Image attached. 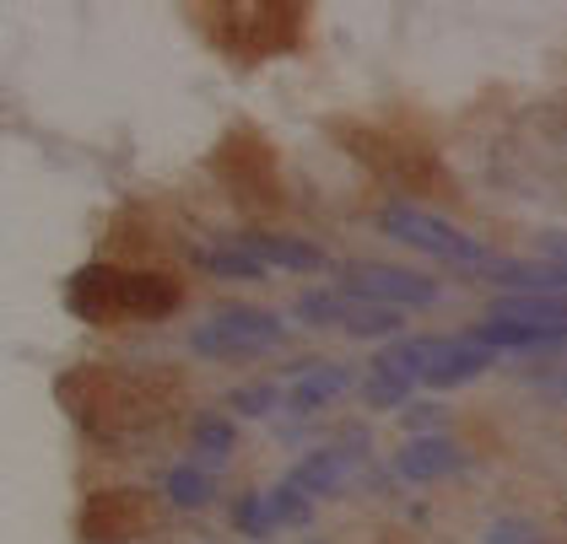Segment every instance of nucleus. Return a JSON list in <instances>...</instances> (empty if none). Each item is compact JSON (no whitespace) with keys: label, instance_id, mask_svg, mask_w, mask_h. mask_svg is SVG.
I'll list each match as a JSON object with an SVG mask.
<instances>
[{"label":"nucleus","instance_id":"1","mask_svg":"<svg viewBox=\"0 0 567 544\" xmlns=\"http://www.w3.org/2000/svg\"><path fill=\"white\" fill-rule=\"evenodd\" d=\"M60 399L103 442L141 437L168 410V399L141 373H125V367H76V373L60 377Z\"/></svg>","mask_w":567,"mask_h":544},{"label":"nucleus","instance_id":"2","mask_svg":"<svg viewBox=\"0 0 567 544\" xmlns=\"http://www.w3.org/2000/svg\"><path fill=\"white\" fill-rule=\"evenodd\" d=\"M65 302L82 324H157L168 318L184 286L174 275H157V270H125V264H82L65 286Z\"/></svg>","mask_w":567,"mask_h":544},{"label":"nucleus","instance_id":"3","mask_svg":"<svg viewBox=\"0 0 567 544\" xmlns=\"http://www.w3.org/2000/svg\"><path fill=\"white\" fill-rule=\"evenodd\" d=\"M212 39L244 60V65H260L276 60L287 49L303 43V6H287V0H244V6H212Z\"/></svg>","mask_w":567,"mask_h":544},{"label":"nucleus","instance_id":"4","mask_svg":"<svg viewBox=\"0 0 567 544\" xmlns=\"http://www.w3.org/2000/svg\"><path fill=\"white\" fill-rule=\"evenodd\" d=\"M287 335H292V324L281 313L249 307V302H221L189 329V351L206 362H255L265 351H281Z\"/></svg>","mask_w":567,"mask_h":544},{"label":"nucleus","instance_id":"5","mask_svg":"<svg viewBox=\"0 0 567 544\" xmlns=\"http://www.w3.org/2000/svg\"><path fill=\"white\" fill-rule=\"evenodd\" d=\"M379 227L390 232L394 243L427 253V259L449 264V270H471V275H481V270L497 259V253L486 249L481 238L460 232L449 216H437V210H427V206H416V200H390V206L379 210Z\"/></svg>","mask_w":567,"mask_h":544},{"label":"nucleus","instance_id":"6","mask_svg":"<svg viewBox=\"0 0 567 544\" xmlns=\"http://www.w3.org/2000/svg\"><path fill=\"white\" fill-rule=\"evenodd\" d=\"M341 296L368 302V307H390V313H422V307H437L443 286L433 275H422V270H405V264L357 259V264L341 270Z\"/></svg>","mask_w":567,"mask_h":544},{"label":"nucleus","instance_id":"7","mask_svg":"<svg viewBox=\"0 0 567 544\" xmlns=\"http://www.w3.org/2000/svg\"><path fill=\"white\" fill-rule=\"evenodd\" d=\"M433 345H437V335H400L394 345H384V351L368 362V373L357 377L362 399H368L373 410H400V405L422 388V373H427V362H433Z\"/></svg>","mask_w":567,"mask_h":544},{"label":"nucleus","instance_id":"8","mask_svg":"<svg viewBox=\"0 0 567 544\" xmlns=\"http://www.w3.org/2000/svg\"><path fill=\"white\" fill-rule=\"evenodd\" d=\"M212 168L221 172V184L233 189L238 206H281V178H276V157L270 140L238 129L221 140V151L212 157Z\"/></svg>","mask_w":567,"mask_h":544},{"label":"nucleus","instance_id":"9","mask_svg":"<svg viewBox=\"0 0 567 544\" xmlns=\"http://www.w3.org/2000/svg\"><path fill=\"white\" fill-rule=\"evenodd\" d=\"M341 140H347L351 157H362L368 168L379 172V178H390L400 189H427V184H443V168H437L433 157L422 151V146H411V140H400L390 129H341Z\"/></svg>","mask_w":567,"mask_h":544},{"label":"nucleus","instance_id":"10","mask_svg":"<svg viewBox=\"0 0 567 544\" xmlns=\"http://www.w3.org/2000/svg\"><path fill=\"white\" fill-rule=\"evenodd\" d=\"M157 523L152 502L141 491H97L87 506H82V540L87 544H131L146 540Z\"/></svg>","mask_w":567,"mask_h":544},{"label":"nucleus","instance_id":"11","mask_svg":"<svg viewBox=\"0 0 567 544\" xmlns=\"http://www.w3.org/2000/svg\"><path fill=\"white\" fill-rule=\"evenodd\" d=\"M357 469H362V448H357V442H330V448H313V453H303V459L292 463V474H287L281 485H287V491H298V496L313 506L319 496H341Z\"/></svg>","mask_w":567,"mask_h":544},{"label":"nucleus","instance_id":"12","mask_svg":"<svg viewBox=\"0 0 567 544\" xmlns=\"http://www.w3.org/2000/svg\"><path fill=\"white\" fill-rule=\"evenodd\" d=\"M238 249L249 253L265 275H270V270H287V275H319V270L330 264L319 243H308V238H287V232H244V238H238Z\"/></svg>","mask_w":567,"mask_h":544},{"label":"nucleus","instance_id":"13","mask_svg":"<svg viewBox=\"0 0 567 544\" xmlns=\"http://www.w3.org/2000/svg\"><path fill=\"white\" fill-rule=\"evenodd\" d=\"M497 356L486 351V345H476L471 335H454V339H437L433 345V362H427V373H422V383L427 388H460V383H471V377H481L486 367H492Z\"/></svg>","mask_w":567,"mask_h":544},{"label":"nucleus","instance_id":"14","mask_svg":"<svg viewBox=\"0 0 567 544\" xmlns=\"http://www.w3.org/2000/svg\"><path fill=\"white\" fill-rule=\"evenodd\" d=\"M351 388H357V373H351L347 362H308L287 399H292V410H298V416H319V410L341 405Z\"/></svg>","mask_w":567,"mask_h":544},{"label":"nucleus","instance_id":"15","mask_svg":"<svg viewBox=\"0 0 567 544\" xmlns=\"http://www.w3.org/2000/svg\"><path fill=\"white\" fill-rule=\"evenodd\" d=\"M454 469H460V442H449V437H416V442H405V448L394 453V474L411 480V485L443 480V474H454Z\"/></svg>","mask_w":567,"mask_h":544},{"label":"nucleus","instance_id":"16","mask_svg":"<svg viewBox=\"0 0 567 544\" xmlns=\"http://www.w3.org/2000/svg\"><path fill=\"white\" fill-rule=\"evenodd\" d=\"M486 318H508V324L540 329V335H551V339H567V307H563V296H497Z\"/></svg>","mask_w":567,"mask_h":544},{"label":"nucleus","instance_id":"17","mask_svg":"<svg viewBox=\"0 0 567 544\" xmlns=\"http://www.w3.org/2000/svg\"><path fill=\"white\" fill-rule=\"evenodd\" d=\"M163 496H168L178 512H200V506H212V496H217V480H212V469H200V463H174V469L163 474Z\"/></svg>","mask_w":567,"mask_h":544},{"label":"nucleus","instance_id":"18","mask_svg":"<svg viewBox=\"0 0 567 544\" xmlns=\"http://www.w3.org/2000/svg\"><path fill=\"white\" fill-rule=\"evenodd\" d=\"M471 339L486 345L492 356H497V351H557V345H563V339L540 335V329H524V324H508V318H481L476 329H471Z\"/></svg>","mask_w":567,"mask_h":544},{"label":"nucleus","instance_id":"19","mask_svg":"<svg viewBox=\"0 0 567 544\" xmlns=\"http://www.w3.org/2000/svg\"><path fill=\"white\" fill-rule=\"evenodd\" d=\"M195 264L212 275V281H265V270L238 249V243H217V249H200Z\"/></svg>","mask_w":567,"mask_h":544},{"label":"nucleus","instance_id":"20","mask_svg":"<svg viewBox=\"0 0 567 544\" xmlns=\"http://www.w3.org/2000/svg\"><path fill=\"white\" fill-rule=\"evenodd\" d=\"M341 329L351 339H400L405 329V318L390 313V307H368V302H347V318H341Z\"/></svg>","mask_w":567,"mask_h":544},{"label":"nucleus","instance_id":"21","mask_svg":"<svg viewBox=\"0 0 567 544\" xmlns=\"http://www.w3.org/2000/svg\"><path fill=\"white\" fill-rule=\"evenodd\" d=\"M292 318L308 324V329H330V324L347 318V296L330 292V286H308V292H298V302H292Z\"/></svg>","mask_w":567,"mask_h":544},{"label":"nucleus","instance_id":"22","mask_svg":"<svg viewBox=\"0 0 567 544\" xmlns=\"http://www.w3.org/2000/svg\"><path fill=\"white\" fill-rule=\"evenodd\" d=\"M189 442H195V453H200L206 463H227V459H233L238 431H233V420L200 416V420H195V431H189Z\"/></svg>","mask_w":567,"mask_h":544},{"label":"nucleus","instance_id":"23","mask_svg":"<svg viewBox=\"0 0 567 544\" xmlns=\"http://www.w3.org/2000/svg\"><path fill=\"white\" fill-rule=\"evenodd\" d=\"M233 523H238V534H249V540H270V534H276V512H270V496H265V491H249L244 502L233 506Z\"/></svg>","mask_w":567,"mask_h":544},{"label":"nucleus","instance_id":"24","mask_svg":"<svg viewBox=\"0 0 567 544\" xmlns=\"http://www.w3.org/2000/svg\"><path fill=\"white\" fill-rule=\"evenodd\" d=\"M481 544H546V534L529 523V517H503V523H492Z\"/></svg>","mask_w":567,"mask_h":544},{"label":"nucleus","instance_id":"25","mask_svg":"<svg viewBox=\"0 0 567 544\" xmlns=\"http://www.w3.org/2000/svg\"><path fill=\"white\" fill-rule=\"evenodd\" d=\"M276 399H281L276 383H244V388L233 394V410H238V416H270Z\"/></svg>","mask_w":567,"mask_h":544}]
</instances>
